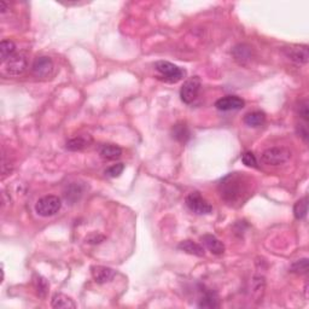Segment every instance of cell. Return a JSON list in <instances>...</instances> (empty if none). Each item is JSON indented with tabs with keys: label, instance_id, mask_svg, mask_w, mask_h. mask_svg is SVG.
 <instances>
[{
	"label": "cell",
	"instance_id": "cell-1",
	"mask_svg": "<svg viewBox=\"0 0 309 309\" xmlns=\"http://www.w3.org/2000/svg\"><path fill=\"white\" fill-rule=\"evenodd\" d=\"M220 196L228 205H242L252 195V179L244 173H231L219 184Z\"/></svg>",
	"mask_w": 309,
	"mask_h": 309
},
{
	"label": "cell",
	"instance_id": "cell-2",
	"mask_svg": "<svg viewBox=\"0 0 309 309\" xmlns=\"http://www.w3.org/2000/svg\"><path fill=\"white\" fill-rule=\"evenodd\" d=\"M155 69L160 74L161 79L166 83L176 84L186 76V70L167 60H158L155 63Z\"/></svg>",
	"mask_w": 309,
	"mask_h": 309
},
{
	"label": "cell",
	"instance_id": "cell-3",
	"mask_svg": "<svg viewBox=\"0 0 309 309\" xmlns=\"http://www.w3.org/2000/svg\"><path fill=\"white\" fill-rule=\"evenodd\" d=\"M291 158V151L286 147H271L265 150L261 155V160L267 166H281L289 162Z\"/></svg>",
	"mask_w": 309,
	"mask_h": 309
},
{
	"label": "cell",
	"instance_id": "cell-4",
	"mask_svg": "<svg viewBox=\"0 0 309 309\" xmlns=\"http://www.w3.org/2000/svg\"><path fill=\"white\" fill-rule=\"evenodd\" d=\"M62 207V202L57 196L50 195V196H45L40 198L35 204L36 213L44 218H49V216L55 215L60 210Z\"/></svg>",
	"mask_w": 309,
	"mask_h": 309
},
{
	"label": "cell",
	"instance_id": "cell-5",
	"mask_svg": "<svg viewBox=\"0 0 309 309\" xmlns=\"http://www.w3.org/2000/svg\"><path fill=\"white\" fill-rule=\"evenodd\" d=\"M31 73L38 79H49L54 75L55 64L50 57H38L31 65Z\"/></svg>",
	"mask_w": 309,
	"mask_h": 309
},
{
	"label": "cell",
	"instance_id": "cell-6",
	"mask_svg": "<svg viewBox=\"0 0 309 309\" xmlns=\"http://www.w3.org/2000/svg\"><path fill=\"white\" fill-rule=\"evenodd\" d=\"M185 202H186V205L189 207L190 210L196 214H199V215L210 214L213 211V207L210 205V203L200 196L199 192H191L186 197Z\"/></svg>",
	"mask_w": 309,
	"mask_h": 309
},
{
	"label": "cell",
	"instance_id": "cell-7",
	"mask_svg": "<svg viewBox=\"0 0 309 309\" xmlns=\"http://www.w3.org/2000/svg\"><path fill=\"white\" fill-rule=\"evenodd\" d=\"M5 65V73L10 76H20L27 70L28 60L27 57L23 54H15L14 56L10 58Z\"/></svg>",
	"mask_w": 309,
	"mask_h": 309
},
{
	"label": "cell",
	"instance_id": "cell-8",
	"mask_svg": "<svg viewBox=\"0 0 309 309\" xmlns=\"http://www.w3.org/2000/svg\"><path fill=\"white\" fill-rule=\"evenodd\" d=\"M200 79L198 76L189 79L184 83L180 89V97L181 100L185 104H191L195 99L197 98L198 93L200 89Z\"/></svg>",
	"mask_w": 309,
	"mask_h": 309
},
{
	"label": "cell",
	"instance_id": "cell-9",
	"mask_svg": "<svg viewBox=\"0 0 309 309\" xmlns=\"http://www.w3.org/2000/svg\"><path fill=\"white\" fill-rule=\"evenodd\" d=\"M285 56L297 64H306L309 59V52L307 46H290L284 50Z\"/></svg>",
	"mask_w": 309,
	"mask_h": 309
},
{
	"label": "cell",
	"instance_id": "cell-10",
	"mask_svg": "<svg viewBox=\"0 0 309 309\" xmlns=\"http://www.w3.org/2000/svg\"><path fill=\"white\" fill-rule=\"evenodd\" d=\"M244 100L237 96H226L216 100V109L221 112H231V110H239L244 108Z\"/></svg>",
	"mask_w": 309,
	"mask_h": 309
},
{
	"label": "cell",
	"instance_id": "cell-11",
	"mask_svg": "<svg viewBox=\"0 0 309 309\" xmlns=\"http://www.w3.org/2000/svg\"><path fill=\"white\" fill-rule=\"evenodd\" d=\"M91 273L97 284H105L115 277V271L104 266H94L91 268Z\"/></svg>",
	"mask_w": 309,
	"mask_h": 309
},
{
	"label": "cell",
	"instance_id": "cell-12",
	"mask_svg": "<svg viewBox=\"0 0 309 309\" xmlns=\"http://www.w3.org/2000/svg\"><path fill=\"white\" fill-rule=\"evenodd\" d=\"M234 59L239 63L240 65H247L253 58V50L249 45L239 44L232 51Z\"/></svg>",
	"mask_w": 309,
	"mask_h": 309
},
{
	"label": "cell",
	"instance_id": "cell-13",
	"mask_svg": "<svg viewBox=\"0 0 309 309\" xmlns=\"http://www.w3.org/2000/svg\"><path fill=\"white\" fill-rule=\"evenodd\" d=\"M203 244L205 245L208 250L214 255H221L225 252V245L223 244L221 240H219L215 236H211V234H205L202 237Z\"/></svg>",
	"mask_w": 309,
	"mask_h": 309
},
{
	"label": "cell",
	"instance_id": "cell-14",
	"mask_svg": "<svg viewBox=\"0 0 309 309\" xmlns=\"http://www.w3.org/2000/svg\"><path fill=\"white\" fill-rule=\"evenodd\" d=\"M122 155V149L117 145L107 144L99 149V156L104 161H116Z\"/></svg>",
	"mask_w": 309,
	"mask_h": 309
},
{
	"label": "cell",
	"instance_id": "cell-15",
	"mask_svg": "<svg viewBox=\"0 0 309 309\" xmlns=\"http://www.w3.org/2000/svg\"><path fill=\"white\" fill-rule=\"evenodd\" d=\"M52 308L56 309H75L76 303L71 300L69 296L64 294H56L51 301Z\"/></svg>",
	"mask_w": 309,
	"mask_h": 309
},
{
	"label": "cell",
	"instance_id": "cell-16",
	"mask_svg": "<svg viewBox=\"0 0 309 309\" xmlns=\"http://www.w3.org/2000/svg\"><path fill=\"white\" fill-rule=\"evenodd\" d=\"M92 142V138L91 137H76V138L70 139V140L67 141V150L69 151H81V150L86 149V147L89 146V144Z\"/></svg>",
	"mask_w": 309,
	"mask_h": 309
},
{
	"label": "cell",
	"instance_id": "cell-17",
	"mask_svg": "<svg viewBox=\"0 0 309 309\" xmlns=\"http://www.w3.org/2000/svg\"><path fill=\"white\" fill-rule=\"evenodd\" d=\"M219 297L215 292L213 291H205L200 297L199 303H198V307L199 308H208V309H214L219 307Z\"/></svg>",
	"mask_w": 309,
	"mask_h": 309
},
{
	"label": "cell",
	"instance_id": "cell-18",
	"mask_svg": "<svg viewBox=\"0 0 309 309\" xmlns=\"http://www.w3.org/2000/svg\"><path fill=\"white\" fill-rule=\"evenodd\" d=\"M179 249L183 250V252L190 253V255H195V256H203L204 255V249L203 247H200L197 243L192 242V240H184L179 244Z\"/></svg>",
	"mask_w": 309,
	"mask_h": 309
},
{
	"label": "cell",
	"instance_id": "cell-19",
	"mask_svg": "<svg viewBox=\"0 0 309 309\" xmlns=\"http://www.w3.org/2000/svg\"><path fill=\"white\" fill-rule=\"evenodd\" d=\"M16 45L11 40H2L0 44V58L1 63H6L15 55Z\"/></svg>",
	"mask_w": 309,
	"mask_h": 309
},
{
	"label": "cell",
	"instance_id": "cell-20",
	"mask_svg": "<svg viewBox=\"0 0 309 309\" xmlns=\"http://www.w3.org/2000/svg\"><path fill=\"white\" fill-rule=\"evenodd\" d=\"M266 115L262 112H253L245 115L244 123L249 127H260L265 123Z\"/></svg>",
	"mask_w": 309,
	"mask_h": 309
},
{
	"label": "cell",
	"instance_id": "cell-21",
	"mask_svg": "<svg viewBox=\"0 0 309 309\" xmlns=\"http://www.w3.org/2000/svg\"><path fill=\"white\" fill-rule=\"evenodd\" d=\"M33 282H34V287H35V290H36V294L42 298L46 297L47 292H49V289H50L49 281H46V278H44V277L36 274V276L34 277Z\"/></svg>",
	"mask_w": 309,
	"mask_h": 309
},
{
	"label": "cell",
	"instance_id": "cell-22",
	"mask_svg": "<svg viewBox=\"0 0 309 309\" xmlns=\"http://www.w3.org/2000/svg\"><path fill=\"white\" fill-rule=\"evenodd\" d=\"M173 137L176 139L178 141L185 142L187 141L190 137V132L187 126L185 123H176L175 126L173 127Z\"/></svg>",
	"mask_w": 309,
	"mask_h": 309
},
{
	"label": "cell",
	"instance_id": "cell-23",
	"mask_svg": "<svg viewBox=\"0 0 309 309\" xmlns=\"http://www.w3.org/2000/svg\"><path fill=\"white\" fill-rule=\"evenodd\" d=\"M308 211V199L307 197L302 198V199L297 200L294 207V215L297 220H302L306 218Z\"/></svg>",
	"mask_w": 309,
	"mask_h": 309
},
{
	"label": "cell",
	"instance_id": "cell-24",
	"mask_svg": "<svg viewBox=\"0 0 309 309\" xmlns=\"http://www.w3.org/2000/svg\"><path fill=\"white\" fill-rule=\"evenodd\" d=\"M81 196H83V189H81V186L79 184L70 185L64 194L65 199L69 200V202H71V203H74L75 200L80 199Z\"/></svg>",
	"mask_w": 309,
	"mask_h": 309
},
{
	"label": "cell",
	"instance_id": "cell-25",
	"mask_svg": "<svg viewBox=\"0 0 309 309\" xmlns=\"http://www.w3.org/2000/svg\"><path fill=\"white\" fill-rule=\"evenodd\" d=\"M290 272L297 274H305L308 272V258H302V260L296 261L290 267Z\"/></svg>",
	"mask_w": 309,
	"mask_h": 309
},
{
	"label": "cell",
	"instance_id": "cell-26",
	"mask_svg": "<svg viewBox=\"0 0 309 309\" xmlns=\"http://www.w3.org/2000/svg\"><path fill=\"white\" fill-rule=\"evenodd\" d=\"M265 290V279L262 277H255L253 279V286H252V291L253 295L256 296L257 298H260L261 292H263Z\"/></svg>",
	"mask_w": 309,
	"mask_h": 309
},
{
	"label": "cell",
	"instance_id": "cell-27",
	"mask_svg": "<svg viewBox=\"0 0 309 309\" xmlns=\"http://www.w3.org/2000/svg\"><path fill=\"white\" fill-rule=\"evenodd\" d=\"M125 170V165L123 163H116V165L110 166L109 168L105 169V175L109 176V178H117L122 174V171Z\"/></svg>",
	"mask_w": 309,
	"mask_h": 309
},
{
	"label": "cell",
	"instance_id": "cell-28",
	"mask_svg": "<svg viewBox=\"0 0 309 309\" xmlns=\"http://www.w3.org/2000/svg\"><path fill=\"white\" fill-rule=\"evenodd\" d=\"M242 162L244 163L247 167H250V168H257V160H256L255 155L253 154V152L248 151V152H244L242 156Z\"/></svg>",
	"mask_w": 309,
	"mask_h": 309
},
{
	"label": "cell",
	"instance_id": "cell-29",
	"mask_svg": "<svg viewBox=\"0 0 309 309\" xmlns=\"http://www.w3.org/2000/svg\"><path fill=\"white\" fill-rule=\"evenodd\" d=\"M298 113H300L301 117L308 122L309 121V110H308V102L307 100H303V102L300 103L298 105Z\"/></svg>",
	"mask_w": 309,
	"mask_h": 309
},
{
	"label": "cell",
	"instance_id": "cell-30",
	"mask_svg": "<svg viewBox=\"0 0 309 309\" xmlns=\"http://www.w3.org/2000/svg\"><path fill=\"white\" fill-rule=\"evenodd\" d=\"M298 134H300L301 138H303V140L308 141V129L306 125H300L298 126Z\"/></svg>",
	"mask_w": 309,
	"mask_h": 309
},
{
	"label": "cell",
	"instance_id": "cell-31",
	"mask_svg": "<svg viewBox=\"0 0 309 309\" xmlns=\"http://www.w3.org/2000/svg\"><path fill=\"white\" fill-rule=\"evenodd\" d=\"M0 6H1V14H5V12H6V10H7V2L6 1H1L0 2Z\"/></svg>",
	"mask_w": 309,
	"mask_h": 309
}]
</instances>
